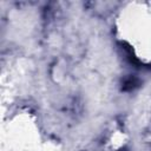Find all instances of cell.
I'll list each match as a JSON object with an SVG mask.
<instances>
[{
  "instance_id": "obj_1",
  "label": "cell",
  "mask_w": 151,
  "mask_h": 151,
  "mask_svg": "<svg viewBox=\"0 0 151 151\" xmlns=\"http://www.w3.org/2000/svg\"><path fill=\"white\" fill-rule=\"evenodd\" d=\"M140 81L137 77H133V76H130V77H126L124 80H123V86H122V90L123 91H132L134 88H137L139 86Z\"/></svg>"
},
{
  "instance_id": "obj_2",
  "label": "cell",
  "mask_w": 151,
  "mask_h": 151,
  "mask_svg": "<svg viewBox=\"0 0 151 151\" xmlns=\"http://www.w3.org/2000/svg\"><path fill=\"white\" fill-rule=\"evenodd\" d=\"M122 151H126V150H122Z\"/></svg>"
}]
</instances>
